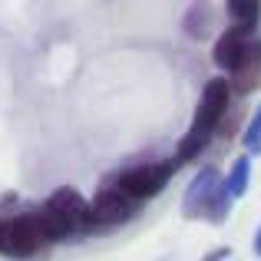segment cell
Wrapping results in <instances>:
<instances>
[{"label": "cell", "instance_id": "cell-3", "mask_svg": "<svg viewBox=\"0 0 261 261\" xmlns=\"http://www.w3.org/2000/svg\"><path fill=\"white\" fill-rule=\"evenodd\" d=\"M43 231H40L37 218L30 215H13V218H4L0 222V255L4 258H33L40 251V245H43Z\"/></svg>", "mask_w": 261, "mask_h": 261}, {"label": "cell", "instance_id": "cell-7", "mask_svg": "<svg viewBox=\"0 0 261 261\" xmlns=\"http://www.w3.org/2000/svg\"><path fill=\"white\" fill-rule=\"evenodd\" d=\"M251 46V37L248 30H238V27H228V30L222 33V37L215 40V50H212V60H215L218 70H228L235 73V66L242 63L245 50Z\"/></svg>", "mask_w": 261, "mask_h": 261}, {"label": "cell", "instance_id": "cell-6", "mask_svg": "<svg viewBox=\"0 0 261 261\" xmlns=\"http://www.w3.org/2000/svg\"><path fill=\"white\" fill-rule=\"evenodd\" d=\"M133 215V198H126L116 185L99 189L89 202V225H122Z\"/></svg>", "mask_w": 261, "mask_h": 261}, {"label": "cell", "instance_id": "cell-11", "mask_svg": "<svg viewBox=\"0 0 261 261\" xmlns=\"http://www.w3.org/2000/svg\"><path fill=\"white\" fill-rule=\"evenodd\" d=\"M208 139H212V136H202V133H195V129H189V133H185V139L178 142V149H175V166L192 162L205 146H208Z\"/></svg>", "mask_w": 261, "mask_h": 261}, {"label": "cell", "instance_id": "cell-10", "mask_svg": "<svg viewBox=\"0 0 261 261\" xmlns=\"http://www.w3.org/2000/svg\"><path fill=\"white\" fill-rule=\"evenodd\" d=\"M248 178H251V159H248V155H238L235 166H231L228 182H225L228 195H238V198H242L245 192H248Z\"/></svg>", "mask_w": 261, "mask_h": 261}, {"label": "cell", "instance_id": "cell-13", "mask_svg": "<svg viewBox=\"0 0 261 261\" xmlns=\"http://www.w3.org/2000/svg\"><path fill=\"white\" fill-rule=\"evenodd\" d=\"M242 142H245L248 152H258V149H261V106L255 109V116H251V122H248V129H245Z\"/></svg>", "mask_w": 261, "mask_h": 261}, {"label": "cell", "instance_id": "cell-4", "mask_svg": "<svg viewBox=\"0 0 261 261\" xmlns=\"http://www.w3.org/2000/svg\"><path fill=\"white\" fill-rule=\"evenodd\" d=\"M228 102H231V86L228 80H208L198 96V106H195V119H192V129L202 136H212L218 129V122L225 119L228 113Z\"/></svg>", "mask_w": 261, "mask_h": 261}, {"label": "cell", "instance_id": "cell-14", "mask_svg": "<svg viewBox=\"0 0 261 261\" xmlns=\"http://www.w3.org/2000/svg\"><path fill=\"white\" fill-rule=\"evenodd\" d=\"M255 251L261 255V228H258V238H255Z\"/></svg>", "mask_w": 261, "mask_h": 261}, {"label": "cell", "instance_id": "cell-9", "mask_svg": "<svg viewBox=\"0 0 261 261\" xmlns=\"http://www.w3.org/2000/svg\"><path fill=\"white\" fill-rule=\"evenodd\" d=\"M228 17H231V27L251 33L261 20V4L258 0H228Z\"/></svg>", "mask_w": 261, "mask_h": 261}, {"label": "cell", "instance_id": "cell-2", "mask_svg": "<svg viewBox=\"0 0 261 261\" xmlns=\"http://www.w3.org/2000/svg\"><path fill=\"white\" fill-rule=\"evenodd\" d=\"M172 172H175V162H142V166L126 169L116 178V189L126 198H133V202H146V198L159 195L166 189Z\"/></svg>", "mask_w": 261, "mask_h": 261}, {"label": "cell", "instance_id": "cell-12", "mask_svg": "<svg viewBox=\"0 0 261 261\" xmlns=\"http://www.w3.org/2000/svg\"><path fill=\"white\" fill-rule=\"evenodd\" d=\"M215 20V10H212L208 4H195L189 13H185V30L192 33V37H205V27Z\"/></svg>", "mask_w": 261, "mask_h": 261}, {"label": "cell", "instance_id": "cell-1", "mask_svg": "<svg viewBox=\"0 0 261 261\" xmlns=\"http://www.w3.org/2000/svg\"><path fill=\"white\" fill-rule=\"evenodd\" d=\"M33 218H37L46 242H66L73 231L89 225V202L76 189H57L33 212Z\"/></svg>", "mask_w": 261, "mask_h": 261}, {"label": "cell", "instance_id": "cell-8", "mask_svg": "<svg viewBox=\"0 0 261 261\" xmlns=\"http://www.w3.org/2000/svg\"><path fill=\"white\" fill-rule=\"evenodd\" d=\"M228 86H231V93H238V96H248V93H255V89H261V43L258 40H251V46L245 50V57H242V63L235 66Z\"/></svg>", "mask_w": 261, "mask_h": 261}, {"label": "cell", "instance_id": "cell-5", "mask_svg": "<svg viewBox=\"0 0 261 261\" xmlns=\"http://www.w3.org/2000/svg\"><path fill=\"white\" fill-rule=\"evenodd\" d=\"M222 175L215 172V169H202V172L195 175V182L189 185V192H185V212L189 215H198V212H222L225 208V195H228V189H222Z\"/></svg>", "mask_w": 261, "mask_h": 261}]
</instances>
